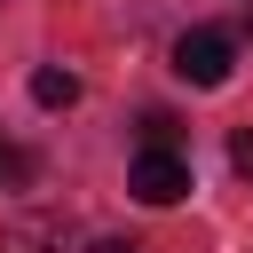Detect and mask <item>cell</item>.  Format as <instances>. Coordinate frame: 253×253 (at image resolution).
Wrapping results in <instances>:
<instances>
[{
    "mask_svg": "<svg viewBox=\"0 0 253 253\" xmlns=\"http://www.w3.org/2000/svg\"><path fill=\"white\" fill-rule=\"evenodd\" d=\"M229 63H237V40L221 24H198V32L174 40V79H190V87H221Z\"/></svg>",
    "mask_w": 253,
    "mask_h": 253,
    "instance_id": "obj_1",
    "label": "cell"
},
{
    "mask_svg": "<svg viewBox=\"0 0 253 253\" xmlns=\"http://www.w3.org/2000/svg\"><path fill=\"white\" fill-rule=\"evenodd\" d=\"M71 237V221H16L8 229V253H47V245H63Z\"/></svg>",
    "mask_w": 253,
    "mask_h": 253,
    "instance_id": "obj_4",
    "label": "cell"
},
{
    "mask_svg": "<svg viewBox=\"0 0 253 253\" xmlns=\"http://www.w3.org/2000/svg\"><path fill=\"white\" fill-rule=\"evenodd\" d=\"M32 103H40V111H71V103H79V79H71V71H32Z\"/></svg>",
    "mask_w": 253,
    "mask_h": 253,
    "instance_id": "obj_3",
    "label": "cell"
},
{
    "mask_svg": "<svg viewBox=\"0 0 253 253\" xmlns=\"http://www.w3.org/2000/svg\"><path fill=\"white\" fill-rule=\"evenodd\" d=\"M229 166H237V174L253 182V134H229Z\"/></svg>",
    "mask_w": 253,
    "mask_h": 253,
    "instance_id": "obj_7",
    "label": "cell"
},
{
    "mask_svg": "<svg viewBox=\"0 0 253 253\" xmlns=\"http://www.w3.org/2000/svg\"><path fill=\"white\" fill-rule=\"evenodd\" d=\"M126 190H134L142 206H174V198H190V158H182V150H142V158L126 166Z\"/></svg>",
    "mask_w": 253,
    "mask_h": 253,
    "instance_id": "obj_2",
    "label": "cell"
},
{
    "mask_svg": "<svg viewBox=\"0 0 253 253\" xmlns=\"http://www.w3.org/2000/svg\"><path fill=\"white\" fill-rule=\"evenodd\" d=\"M87 253H142V245H126V237H95Z\"/></svg>",
    "mask_w": 253,
    "mask_h": 253,
    "instance_id": "obj_8",
    "label": "cell"
},
{
    "mask_svg": "<svg viewBox=\"0 0 253 253\" xmlns=\"http://www.w3.org/2000/svg\"><path fill=\"white\" fill-rule=\"evenodd\" d=\"M24 174H32V158H24V150H8V142H0V190H8V182H24Z\"/></svg>",
    "mask_w": 253,
    "mask_h": 253,
    "instance_id": "obj_6",
    "label": "cell"
},
{
    "mask_svg": "<svg viewBox=\"0 0 253 253\" xmlns=\"http://www.w3.org/2000/svg\"><path fill=\"white\" fill-rule=\"evenodd\" d=\"M174 134H182V126H174L166 111H142V150H174Z\"/></svg>",
    "mask_w": 253,
    "mask_h": 253,
    "instance_id": "obj_5",
    "label": "cell"
}]
</instances>
